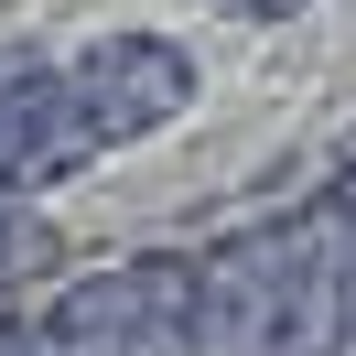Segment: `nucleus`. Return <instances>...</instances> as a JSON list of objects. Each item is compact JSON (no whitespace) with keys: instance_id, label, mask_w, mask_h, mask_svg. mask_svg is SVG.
<instances>
[{"instance_id":"nucleus-2","label":"nucleus","mask_w":356,"mask_h":356,"mask_svg":"<svg viewBox=\"0 0 356 356\" xmlns=\"http://www.w3.org/2000/svg\"><path fill=\"white\" fill-rule=\"evenodd\" d=\"M22 324H33V356H205L195 248H152L130 270H76Z\"/></svg>"},{"instance_id":"nucleus-3","label":"nucleus","mask_w":356,"mask_h":356,"mask_svg":"<svg viewBox=\"0 0 356 356\" xmlns=\"http://www.w3.org/2000/svg\"><path fill=\"white\" fill-rule=\"evenodd\" d=\"M54 76H65V97H76V119H87L97 152L173 130V119L195 108V87H205L195 54H184L173 33H97V44H76Z\"/></svg>"},{"instance_id":"nucleus-4","label":"nucleus","mask_w":356,"mask_h":356,"mask_svg":"<svg viewBox=\"0 0 356 356\" xmlns=\"http://www.w3.org/2000/svg\"><path fill=\"white\" fill-rule=\"evenodd\" d=\"M216 11H238V22H291L302 0H216Z\"/></svg>"},{"instance_id":"nucleus-1","label":"nucleus","mask_w":356,"mask_h":356,"mask_svg":"<svg viewBox=\"0 0 356 356\" xmlns=\"http://www.w3.org/2000/svg\"><path fill=\"white\" fill-rule=\"evenodd\" d=\"M205 356H356V281L324 259L302 205L195 248Z\"/></svg>"}]
</instances>
